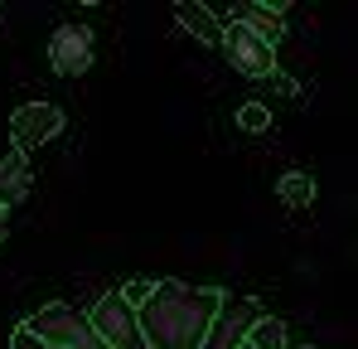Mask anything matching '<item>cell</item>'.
I'll use <instances>...</instances> for the list:
<instances>
[{
	"mask_svg": "<svg viewBox=\"0 0 358 349\" xmlns=\"http://www.w3.org/2000/svg\"><path fill=\"white\" fill-rule=\"evenodd\" d=\"M218 306H223L218 287L155 282V296L145 301V310H136L141 340L145 349H203V335H208Z\"/></svg>",
	"mask_w": 358,
	"mask_h": 349,
	"instance_id": "cell-1",
	"label": "cell"
},
{
	"mask_svg": "<svg viewBox=\"0 0 358 349\" xmlns=\"http://www.w3.org/2000/svg\"><path fill=\"white\" fill-rule=\"evenodd\" d=\"M24 330L39 335L49 349H112L92 325H87V315H78V310L63 306V301H49L44 310H34V315L24 320Z\"/></svg>",
	"mask_w": 358,
	"mask_h": 349,
	"instance_id": "cell-2",
	"label": "cell"
},
{
	"mask_svg": "<svg viewBox=\"0 0 358 349\" xmlns=\"http://www.w3.org/2000/svg\"><path fill=\"white\" fill-rule=\"evenodd\" d=\"M87 325H92L112 349H145V340H141V320H136V310L121 301V291H107V296L92 301Z\"/></svg>",
	"mask_w": 358,
	"mask_h": 349,
	"instance_id": "cell-3",
	"label": "cell"
},
{
	"mask_svg": "<svg viewBox=\"0 0 358 349\" xmlns=\"http://www.w3.org/2000/svg\"><path fill=\"white\" fill-rule=\"evenodd\" d=\"M257 320H262V306L252 296H223V306L203 335V349H242Z\"/></svg>",
	"mask_w": 358,
	"mask_h": 349,
	"instance_id": "cell-4",
	"label": "cell"
},
{
	"mask_svg": "<svg viewBox=\"0 0 358 349\" xmlns=\"http://www.w3.org/2000/svg\"><path fill=\"white\" fill-rule=\"evenodd\" d=\"M223 54H228V63L238 68L242 78H257V83H262V78L276 73V49L262 44L242 20H228V25H223Z\"/></svg>",
	"mask_w": 358,
	"mask_h": 349,
	"instance_id": "cell-5",
	"label": "cell"
},
{
	"mask_svg": "<svg viewBox=\"0 0 358 349\" xmlns=\"http://www.w3.org/2000/svg\"><path fill=\"white\" fill-rule=\"evenodd\" d=\"M59 131H63V107H54V102H24L10 116V141H15L20 156L44 146V141H54Z\"/></svg>",
	"mask_w": 358,
	"mask_h": 349,
	"instance_id": "cell-6",
	"label": "cell"
},
{
	"mask_svg": "<svg viewBox=\"0 0 358 349\" xmlns=\"http://www.w3.org/2000/svg\"><path fill=\"white\" fill-rule=\"evenodd\" d=\"M49 68L59 73V78H78V73H87L92 68V29L87 25H59L54 29V39H49Z\"/></svg>",
	"mask_w": 358,
	"mask_h": 349,
	"instance_id": "cell-7",
	"label": "cell"
},
{
	"mask_svg": "<svg viewBox=\"0 0 358 349\" xmlns=\"http://www.w3.org/2000/svg\"><path fill=\"white\" fill-rule=\"evenodd\" d=\"M175 20L199 39V44H223V25H218V10L199 5V0H179L175 5Z\"/></svg>",
	"mask_w": 358,
	"mask_h": 349,
	"instance_id": "cell-8",
	"label": "cell"
},
{
	"mask_svg": "<svg viewBox=\"0 0 358 349\" xmlns=\"http://www.w3.org/2000/svg\"><path fill=\"white\" fill-rule=\"evenodd\" d=\"M281 10H286V5H262V0H252V5H238V20L257 34V39H262V44H271V49H276V39L286 34Z\"/></svg>",
	"mask_w": 358,
	"mask_h": 349,
	"instance_id": "cell-9",
	"label": "cell"
},
{
	"mask_svg": "<svg viewBox=\"0 0 358 349\" xmlns=\"http://www.w3.org/2000/svg\"><path fill=\"white\" fill-rule=\"evenodd\" d=\"M29 184H34V170H29V160H24L20 151H10V156L0 160V214H5L10 204H20V199L29 194Z\"/></svg>",
	"mask_w": 358,
	"mask_h": 349,
	"instance_id": "cell-10",
	"label": "cell"
},
{
	"mask_svg": "<svg viewBox=\"0 0 358 349\" xmlns=\"http://www.w3.org/2000/svg\"><path fill=\"white\" fill-rule=\"evenodd\" d=\"M276 199L286 204V209H310L315 204V174H305V170H286L281 179H276Z\"/></svg>",
	"mask_w": 358,
	"mask_h": 349,
	"instance_id": "cell-11",
	"label": "cell"
},
{
	"mask_svg": "<svg viewBox=\"0 0 358 349\" xmlns=\"http://www.w3.org/2000/svg\"><path fill=\"white\" fill-rule=\"evenodd\" d=\"M247 345H252V349H291V345H286V325H281L276 315H262V320L252 325Z\"/></svg>",
	"mask_w": 358,
	"mask_h": 349,
	"instance_id": "cell-12",
	"label": "cell"
},
{
	"mask_svg": "<svg viewBox=\"0 0 358 349\" xmlns=\"http://www.w3.org/2000/svg\"><path fill=\"white\" fill-rule=\"evenodd\" d=\"M238 126L247 131V136H257V131L271 126V112H266L262 102H242V107H238Z\"/></svg>",
	"mask_w": 358,
	"mask_h": 349,
	"instance_id": "cell-13",
	"label": "cell"
},
{
	"mask_svg": "<svg viewBox=\"0 0 358 349\" xmlns=\"http://www.w3.org/2000/svg\"><path fill=\"white\" fill-rule=\"evenodd\" d=\"M150 296H155V282H145V277H131V282L121 287V301H126L131 310H145Z\"/></svg>",
	"mask_w": 358,
	"mask_h": 349,
	"instance_id": "cell-14",
	"label": "cell"
},
{
	"mask_svg": "<svg viewBox=\"0 0 358 349\" xmlns=\"http://www.w3.org/2000/svg\"><path fill=\"white\" fill-rule=\"evenodd\" d=\"M262 83H266V88H271L276 97H296V83H291L286 73H271V78H262Z\"/></svg>",
	"mask_w": 358,
	"mask_h": 349,
	"instance_id": "cell-15",
	"label": "cell"
},
{
	"mask_svg": "<svg viewBox=\"0 0 358 349\" xmlns=\"http://www.w3.org/2000/svg\"><path fill=\"white\" fill-rule=\"evenodd\" d=\"M10 349H49V345H44V340H39V335H29V330H24V325H20V330H15V335H10Z\"/></svg>",
	"mask_w": 358,
	"mask_h": 349,
	"instance_id": "cell-16",
	"label": "cell"
},
{
	"mask_svg": "<svg viewBox=\"0 0 358 349\" xmlns=\"http://www.w3.org/2000/svg\"><path fill=\"white\" fill-rule=\"evenodd\" d=\"M5 233H10V219H5V214H0V242H5Z\"/></svg>",
	"mask_w": 358,
	"mask_h": 349,
	"instance_id": "cell-17",
	"label": "cell"
},
{
	"mask_svg": "<svg viewBox=\"0 0 358 349\" xmlns=\"http://www.w3.org/2000/svg\"><path fill=\"white\" fill-rule=\"evenodd\" d=\"M242 349H252V345H242Z\"/></svg>",
	"mask_w": 358,
	"mask_h": 349,
	"instance_id": "cell-18",
	"label": "cell"
},
{
	"mask_svg": "<svg viewBox=\"0 0 358 349\" xmlns=\"http://www.w3.org/2000/svg\"><path fill=\"white\" fill-rule=\"evenodd\" d=\"M300 349H310V345H300Z\"/></svg>",
	"mask_w": 358,
	"mask_h": 349,
	"instance_id": "cell-19",
	"label": "cell"
}]
</instances>
